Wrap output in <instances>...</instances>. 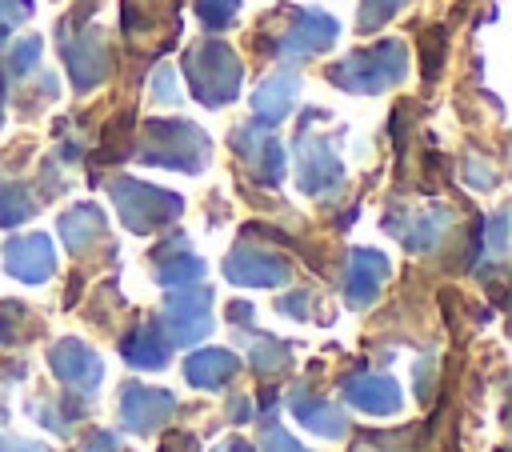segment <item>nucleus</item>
I'll list each match as a JSON object with an SVG mask.
<instances>
[{
	"mask_svg": "<svg viewBox=\"0 0 512 452\" xmlns=\"http://www.w3.org/2000/svg\"><path fill=\"white\" fill-rule=\"evenodd\" d=\"M236 12V0H200V16L208 20V24H220V20H228Z\"/></svg>",
	"mask_w": 512,
	"mask_h": 452,
	"instance_id": "obj_1",
	"label": "nucleus"
},
{
	"mask_svg": "<svg viewBox=\"0 0 512 452\" xmlns=\"http://www.w3.org/2000/svg\"><path fill=\"white\" fill-rule=\"evenodd\" d=\"M400 0H364V28H372L376 20H384Z\"/></svg>",
	"mask_w": 512,
	"mask_h": 452,
	"instance_id": "obj_2",
	"label": "nucleus"
}]
</instances>
